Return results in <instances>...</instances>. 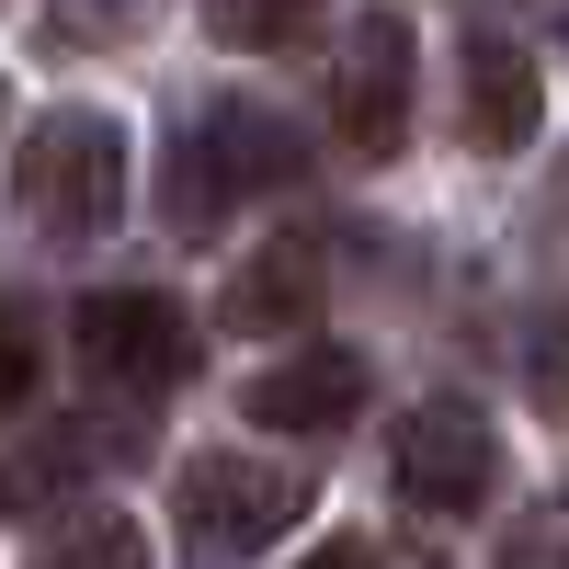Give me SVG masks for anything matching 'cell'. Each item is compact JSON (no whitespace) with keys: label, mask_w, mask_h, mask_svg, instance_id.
<instances>
[{"label":"cell","mask_w":569,"mask_h":569,"mask_svg":"<svg viewBox=\"0 0 569 569\" xmlns=\"http://www.w3.org/2000/svg\"><path fill=\"white\" fill-rule=\"evenodd\" d=\"M12 206L46 228V240H103L126 217V126L103 103L34 114L23 149H12Z\"/></svg>","instance_id":"1"},{"label":"cell","mask_w":569,"mask_h":569,"mask_svg":"<svg viewBox=\"0 0 569 569\" xmlns=\"http://www.w3.org/2000/svg\"><path fill=\"white\" fill-rule=\"evenodd\" d=\"M308 512H319L308 467H273V456H182V479H171L182 558H206V569H240V558L284 547Z\"/></svg>","instance_id":"2"},{"label":"cell","mask_w":569,"mask_h":569,"mask_svg":"<svg viewBox=\"0 0 569 569\" xmlns=\"http://www.w3.org/2000/svg\"><path fill=\"white\" fill-rule=\"evenodd\" d=\"M388 479L410 512H433V525H467L490 490H501V433L479 399H421L399 433H388Z\"/></svg>","instance_id":"3"},{"label":"cell","mask_w":569,"mask_h":569,"mask_svg":"<svg viewBox=\"0 0 569 569\" xmlns=\"http://www.w3.org/2000/svg\"><path fill=\"white\" fill-rule=\"evenodd\" d=\"M410 12H353L330 46V126L353 160H399L410 149Z\"/></svg>","instance_id":"4"},{"label":"cell","mask_w":569,"mask_h":569,"mask_svg":"<svg viewBox=\"0 0 569 569\" xmlns=\"http://www.w3.org/2000/svg\"><path fill=\"white\" fill-rule=\"evenodd\" d=\"M80 365L126 399H160L194 376V319L160 284H103V297H80Z\"/></svg>","instance_id":"5"},{"label":"cell","mask_w":569,"mask_h":569,"mask_svg":"<svg viewBox=\"0 0 569 569\" xmlns=\"http://www.w3.org/2000/svg\"><path fill=\"white\" fill-rule=\"evenodd\" d=\"M536 126H547V69L512 34H467V58H456V137L479 160H525Z\"/></svg>","instance_id":"6"},{"label":"cell","mask_w":569,"mask_h":569,"mask_svg":"<svg viewBox=\"0 0 569 569\" xmlns=\"http://www.w3.org/2000/svg\"><path fill=\"white\" fill-rule=\"evenodd\" d=\"M240 410H251V433H342L365 410V353L353 342H297L284 365H262L240 388Z\"/></svg>","instance_id":"7"},{"label":"cell","mask_w":569,"mask_h":569,"mask_svg":"<svg viewBox=\"0 0 569 569\" xmlns=\"http://www.w3.org/2000/svg\"><path fill=\"white\" fill-rule=\"evenodd\" d=\"M330 297V240H262L240 273H228V330H251V342H308V319Z\"/></svg>","instance_id":"8"},{"label":"cell","mask_w":569,"mask_h":569,"mask_svg":"<svg viewBox=\"0 0 569 569\" xmlns=\"http://www.w3.org/2000/svg\"><path fill=\"white\" fill-rule=\"evenodd\" d=\"M194 149H206V171H217V194H273V182L308 171L297 126L262 114V103H206V114H194Z\"/></svg>","instance_id":"9"},{"label":"cell","mask_w":569,"mask_h":569,"mask_svg":"<svg viewBox=\"0 0 569 569\" xmlns=\"http://www.w3.org/2000/svg\"><path fill=\"white\" fill-rule=\"evenodd\" d=\"M23 569H149V536H137L114 501H69L58 525H34Z\"/></svg>","instance_id":"10"},{"label":"cell","mask_w":569,"mask_h":569,"mask_svg":"<svg viewBox=\"0 0 569 569\" xmlns=\"http://www.w3.org/2000/svg\"><path fill=\"white\" fill-rule=\"evenodd\" d=\"M206 23H217V46H240V58H284V46L319 23V0H206Z\"/></svg>","instance_id":"11"},{"label":"cell","mask_w":569,"mask_h":569,"mask_svg":"<svg viewBox=\"0 0 569 569\" xmlns=\"http://www.w3.org/2000/svg\"><path fill=\"white\" fill-rule=\"evenodd\" d=\"M160 23V0H46V34L58 46H137Z\"/></svg>","instance_id":"12"},{"label":"cell","mask_w":569,"mask_h":569,"mask_svg":"<svg viewBox=\"0 0 569 569\" xmlns=\"http://www.w3.org/2000/svg\"><path fill=\"white\" fill-rule=\"evenodd\" d=\"M160 217L182 228V240H194V228H217V217H228V194H217V171H206V149H194V126L171 137V182H160Z\"/></svg>","instance_id":"13"},{"label":"cell","mask_w":569,"mask_h":569,"mask_svg":"<svg viewBox=\"0 0 569 569\" xmlns=\"http://www.w3.org/2000/svg\"><path fill=\"white\" fill-rule=\"evenodd\" d=\"M501 569H569V512H558V501L525 512V525L501 536Z\"/></svg>","instance_id":"14"},{"label":"cell","mask_w":569,"mask_h":569,"mask_svg":"<svg viewBox=\"0 0 569 569\" xmlns=\"http://www.w3.org/2000/svg\"><path fill=\"white\" fill-rule=\"evenodd\" d=\"M536 410H547V421H569V308L536 330Z\"/></svg>","instance_id":"15"},{"label":"cell","mask_w":569,"mask_h":569,"mask_svg":"<svg viewBox=\"0 0 569 569\" xmlns=\"http://www.w3.org/2000/svg\"><path fill=\"white\" fill-rule=\"evenodd\" d=\"M34 399V319L23 308H0V410Z\"/></svg>","instance_id":"16"},{"label":"cell","mask_w":569,"mask_h":569,"mask_svg":"<svg viewBox=\"0 0 569 569\" xmlns=\"http://www.w3.org/2000/svg\"><path fill=\"white\" fill-rule=\"evenodd\" d=\"M308 569H388V547H365V536H342V547H319Z\"/></svg>","instance_id":"17"},{"label":"cell","mask_w":569,"mask_h":569,"mask_svg":"<svg viewBox=\"0 0 569 569\" xmlns=\"http://www.w3.org/2000/svg\"><path fill=\"white\" fill-rule=\"evenodd\" d=\"M547 206H558V228H569V160H558V194H547Z\"/></svg>","instance_id":"18"},{"label":"cell","mask_w":569,"mask_h":569,"mask_svg":"<svg viewBox=\"0 0 569 569\" xmlns=\"http://www.w3.org/2000/svg\"><path fill=\"white\" fill-rule=\"evenodd\" d=\"M0 501H12V490H0Z\"/></svg>","instance_id":"19"},{"label":"cell","mask_w":569,"mask_h":569,"mask_svg":"<svg viewBox=\"0 0 569 569\" xmlns=\"http://www.w3.org/2000/svg\"><path fill=\"white\" fill-rule=\"evenodd\" d=\"M0 114H12V103H0Z\"/></svg>","instance_id":"20"}]
</instances>
